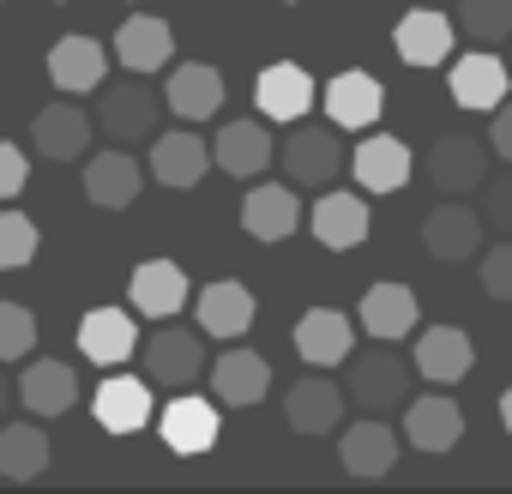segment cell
<instances>
[{
  "label": "cell",
  "instance_id": "cell-1",
  "mask_svg": "<svg viewBox=\"0 0 512 494\" xmlns=\"http://www.w3.org/2000/svg\"><path fill=\"white\" fill-rule=\"evenodd\" d=\"M139 362H145V380L151 386L181 392V386H193L205 374V332H187L175 320H157V332L139 338Z\"/></svg>",
  "mask_w": 512,
  "mask_h": 494
},
{
  "label": "cell",
  "instance_id": "cell-2",
  "mask_svg": "<svg viewBox=\"0 0 512 494\" xmlns=\"http://www.w3.org/2000/svg\"><path fill=\"white\" fill-rule=\"evenodd\" d=\"M157 91L145 85V73L133 79H103L97 85V127L115 139V145H133V139H151L157 133Z\"/></svg>",
  "mask_w": 512,
  "mask_h": 494
},
{
  "label": "cell",
  "instance_id": "cell-3",
  "mask_svg": "<svg viewBox=\"0 0 512 494\" xmlns=\"http://www.w3.org/2000/svg\"><path fill=\"white\" fill-rule=\"evenodd\" d=\"M278 157H284V175H290L296 187H326V181H338L344 163H350L338 127H308V121H290V139H284Z\"/></svg>",
  "mask_w": 512,
  "mask_h": 494
},
{
  "label": "cell",
  "instance_id": "cell-4",
  "mask_svg": "<svg viewBox=\"0 0 512 494\" xmlns=\"http://www.w3.org/2000/svg\"><path fill=\"white\" fill-rule=\"evenodd\" d=\"M344 392L362 404V410H398L410 398V362L398 350H350V374H344Z\"/></svg>",
  "mask_w": 512,
  "mask_h": 494
},
{
  "label": "cell",
  "instance_id": "cell-5",
  "mask_svg": "<svg viewBox=\"0 0 512 494\" xmlns=\"http://www.w3.org/2000/svg\"><path fill=\"white\" fill-rule=\"evenodd\" d=\"M380 115H386V85H380L374 73L350 67V73L326 79V121H332L338 133H368Z\"/></svg>",
  "mask_w": 512,
  "mask_h": 494
},
{
  "label": "cell",
  "instance_id": "cell-6",
  "mask_svg": "<svg viewBox=\"0 0 512 494\" xmlns=\"http://www.w3.org/2000/svg\"><path fill=\"white\" fill-rule=\"evenodd\" d=\"M398 452H404V446H398V428H392V422H380L374 410L338 434V458H344V470H350V476H362V482L386 476V470L398 464Z\"/></svg>",
  "mask_w": 512,
  "mask_h": 494
},
{
  "label": "cell",
  "instance_id": "cell-7",
  "mask_svg": "<svg viewBox=\"0 0 512 494\" xmlns=\"http://www.w3.org/2000/svg\"><path fill=\"white\" fill-rule=\"evenodd\" d=\"M241 229H247L253 241H290V235L302 229V199H296V187H284V181L247 187V199H241Z\"/></svg>",
  "mask_w": 512,
  "mask_h": 494
},
{
  "label": "cell",
  "instance_id": "cell-8",
  "mask_svg": "<svg viewBox=\"0 0 512 494\" xmlns=\"http://www.w3.org/2000/svg\"><path fill=\"white\" fill-rule=\"evenodd\" d=\"M145 169H151V181H163V187H199V181H205V169H211V145H205L193 127L157 133V139H151Z\"/></svg>",
  "mask_w": 512,
  "mask_h": 494
},
{
  "label": "cell",
  "instance_id": "cell-9",
  "mask_svg": "<svg viewBox=\"0 0 512 494\" xmlns=\"http://www.w3.org/2000/svg\"><path fill=\"white\" fill-rule=\"evenodd\" d=\"M344 404H350V392H344L338 380H326V368L308 374V380H296V386L284 392V416H290L296 434H332V428L344 422Z\"/></svg>",
  "mask_w": 512,
  "mask_h": 494
},
{
  "label": "cell",
  "instance_id": "cell-10",
  "mask_svg": "<svg viewBox=\"0 0 512 494\" xmlns=\"http://www.w3.org/2000/svg\"><path fill=\"white\" fill-rule=\"evenodd\" d=\"M211 163L235 181H253V175H266L272 169V133L266 121H223L217 139H211Z\"/></svg>",
  "mask_w": 512,
  "mask_h": 494
},
{
  "label": "cell",
  "instance_id": "cell-11",
  "mask_svg": "<svg viewBox=\"0 0 512 494\" xmlns=\"http://www.w3.org/2000/svg\"><path fill=\"white\" fill-rule=\"evenodd\" d=\"M193 314H199V332H205V338H247L260 308H253V290H247V284L217 278V284H205V290L193 296Z\"/></svg>",
  "mask_w": 512,
  "mask_h": 494
},
{
  "label": "cell",
  "instance_id": "cell-12",
  "mask_svg": "<svg viewBox=\"0 0 512 494\" xmlns=\"http://www.w3.org/2000/svg\"><path fill=\"white\" fill-rule=\"evenodd\" d=\"M446 91H452L458 109H470V115H494V109L506 103V61H494L488 49H476V55L452 61Z\"/></svg>",
  "mask_w": 512,
  "mask_h": 494
},
{
  "label": "cell",
  "instance_id": "cell-13",
  "mask_svg": "<svg viewBox=\"0 0 512 494\" xmlns=\"http://www.w3.org/2000/svg\"><path fill=\"white\" fill-rule=\"evenodd\" d=\"M428 181H434L440 193H470V187H482V181H488V145L470 139V133L434 139V151H428Z\"/></svg>",
  "mask_w": 512,
  "mask_h": 494
},
{
  "label": "cell",
  "instance_id": "cell-14",
  "mask_svg": "<svg viewBox=\"0 0 512 494\" xmlns=\"http://www.w3.org/2000/svg\"><path fill=\"white\" fill-rule=\"evenodd\" d=\"M470 368H476V344H470L464 326H422V338H416V374L428 386H452Z\"/></svg>",
  "mask_w": 512,
  "mask_h": 494
},
{
  "label": "cell",
  "instance_id": "cell-15",
  "mask_svg": "<svg viewBox=\"0 0 512 494\" xmlns=\"http://www.w3.org/2000/svg\"><path fill=\"white\" fill-rule=\"evenodd\" d=\"M392 49L404 67H440V61H452V19L434 7H416L392 25Z\"/></svg>",
  "mask_w": 512,
  "mask_h": 494
},
{
  "label": "cell",
  "instance_id": "cell-16",
  "mask_svg": "<svg viewBox=\"0 0 512 494\" xmlns=\"http://www.w3.org/2000/svg\"><path fill=\"white\" fill-rule=\"evenodd\" d=\"M416 314H422L416 290H404V284H368V296L356 308V326L368 338H380V344H398V338L416 332Z\"/></svg>",
  "mask_w": 512,
  "mask_h": 494
},
{
  "label": "cell",
  "instance_id": "cell-17",
  "mask_svg": "<svg viewBox=\"0 0 512 494\" xmlns=\"http://www.w3.org/2000/svg\"><path fill=\"white\" fill-rule=\"evenodd\" d=\"M350 350H356V326H350V314H338V308H314V314L296 320V356H302L308 368H338V362H350Z\"/></svg>",
  "mask_w": 512,
  "mask_h": 494
},
{
  "label": "cell",
  "instance_id": "cell-18",
  "mask_svg": "<svg viewBox=\"0 0 512 494\" xmlns=\"http://www.w3.org/2000/svg\"><path fill=\"white\" fill-rule=\"evenodd\" d=\"M253 109H260L266 121H302V115L314 109V79H308V67H296V61L266 67L260 79H253Z\"/></svg>",
  "mask_w": 512,
  "mask_h": 494
},
{
  "label": "cell",
  "instance_id": "cell-19",
  "mask_svg": "<svg viewBox=\"0 0 512 494\" xmlns=\"http://www.w3.org/2000/svg\"><path fill=\"white\" fill-rule=\"evenodd\" d=\"M308 229H314V241L320 247H356V241H368V229H374V205L362 199V193H326L314 211H308Z\"/></svg>",
  "mask_w": 512,
  "mask_h": 494
},
{
  "label": "cell",
  "instance_id": "cell-20",
  "mask_svg": "<svg viewBox=\"0 0 512 494\" xmlns=\"http://www.w3.org/2000/svg\"><path fill=\"white\" fill-rule=\"evenodd\" d=\"M79 350L97 362V368H121L127 356H139V326L127 308H91L79 320Z\"/></svg>",
  "mask_w": 512,
  "mask_h": 494
},
{
  "label": "cell",
  "instance_id": "cell-21",
  "mask_svg": "<svg viewBox=\"0 0 512 494\" xmlns=\"http://www.w3.org/2000/svg\"><path fill=\"white\" fill-rule=\"evenodd\" d=\"M91 416L97 428L109 434H139L151 422V380H133V374H109L91 398Z\"/></svg>",
  "mask_w": 512,
  "mask_h": 494
},
{
  "label": "cell",
  "instance_id": "cell-22",
  "mask_svg": "<svg viewBox=\"0 0 512 494\" xmlns=\"http://www.w3.org/2000/svg\"><path fill=\"white\" fill-rule=\"evenodd\" d=\"M211 392L229 404V410H247V404H260L272 392V362L260 350H223L217 368H211Z\"/></svg>",
  "mask_w": 512,
  "mask_h": 494
},
{
  "label": "cell",
  "instance_id": "cell-23",
  "mask_svg": "<svg viewBox=\"0 0 512 494\" xmlns=\"http://www.w3.org/2000/svg\"><path fill=\"white\" fill-rule=\"evenodd\" d=\"M175 55V31L157 19V13H133L121 31H115V61L127 73H163Z\"/></svg>",
  "mask_w": 512,
  "mask_h": 494
},
{
  "label": "cell",
  "instance_id": "cell-24",
  "mask_svg": "<svg viewBox=\"0 0 512 494\" xmlns=\"http://www.w3.org/2000/svg\"><path fill=\"white\" fill-rule=\"evenodd\" d=\"M49 79H55V91H67V97L97 91V85L109 79V49H103L97 37H61V43L49 49Z\"/></svg>",
  "mask_w": 512,
  "mask_h": 494
},
{
  "label": "cell",
  "instance_id": "cell-25",
  "mask_svg": "<svg viewBox=\"0 0 512 494\" xmlns=\"http://www.w3.org/2000/svg\"><path fill=\"white\" fill-rule=\"evenodd\" d=\"M223 97H229V85H223V73H217V67H205V61L175 67V73H169V85H163V103H169L181 121H211V115L223 109Z\"/></svg>",
  "mask_w": 512,
  "mask_h": 494
},
{
  "label": "cell",
  "instance_id": "cell-26",
  "mask_svg": "<svg viewBox=\"0 0 512 494\" xmlns=\"http://www.w3.org/2000/svg\"><path fill=\"white\" fill-rule=\"evenodd\" d=\"M91 127H97V121H91L79 103H49V109H37V121H31V145H37L43 157H55V163H73V157H85Z\"/></svg>",
  "mask_w": 512,
  "mask_h": 494
},
{
  "label": "cell",
  "instance_id": "cell-27",
  "mask_svg": "<svg viewBox=\"0 0 512 494\" xmlns=\"http://www.w3.org/2000/svg\"><path fill=\"white\" fill-rule=\"evenodd\" d=\"M350 175L362 181V193H398V187L410 181V151H404V139L368 133V139L350 151Z\"/></svg>",
  "mask_w": 512,
  "mask_h": 494
},
{
  "label": "cell",
  "instance_id": "cell-28",
  "mask_svg": "<svg viewBox=\"0 0 512 494\" xmlns=\"http://www.w3.org/2000/svg\"><path fill=\"white\" fill-rule=\"evenodd\" d=\"M187 302H193V284H187V272L175 260H145L133 272V308L145 320H175Z\"/></svg>",
  "mask_w": 512,
  "mask_h": 494
},
{
  "label": "cell",
  "instance_id": "cell-29",
  "mask_svg": "<svg viewBox=\"0 0 512 494\" xmlns=\"http://www.w3.org/2000/svg\"><path fill=\"white\" fill-rule=\"evenodd\" d=\"M157 428H163V446L175 458H199V452L217 446V404L211 398H169Z\"/></svg>",
  "mask_w": 512,
  "mask_h": 494
},
{
  "label": "cell",
  "instance_id": "cell-30",
  "mask_svg": "<svg viewBox=\"0 0 512 494\" xmlns=\"http://www.w3.org/2000/svg\"><path fill=\"white\" fill-rule=\"evenodd\" d=\"M458 434H464V410H458L452 398H440V392L410 398V410H404V440H410L416 452H452Z\"/></svg>",
  "mask_w": 512,
  "mask_h": 494
},
{
  "label": "cell",
  "instance_id": "cell-31",
  "mask_svg": "<svg viewBox=\"0 0 512 494\" xmlns=\"http://www.w3.org/2000/svg\"><path fill=\"white\" fill-rule=\"evenodd\" d=\"M139 187H145V169H139V157H127L121 145L85 163V193H91V205H103V211H127V205L139 199Z\"/></svg>",
  "mask_w": 512,
  "mask_h": 494
},
{
  "label": "cell",
  "instance_id": "cell-32",
  "mask_svg": "<svg viewBox=\"0 0 512 494\" xmlns=\"http://www.w3.org/2000/svg\"><path fill=\"white\" fill-rule=\"evenodd\" d=\"M422 247L434 260H470L482 247V217L470 205H434L422 223Z\"/></svg>",
  "mask_w": 512,
  "mask_h": 494
},
{
  "label": "cell",
  "instance_id": "cell-33",
  "mask_svg": "<svg viewBox=\"0 0 512 494\" xmlns=\"http://www.w3.org/2000/svg\"><path fill=\"white\" fill-rule=\"evenodd\" d=\"M73 398H79V380H73V368H67V362L37 356V362L19 374V404H25L31 416H67V410H73Z\"/></svg>",
  "mask_w": 512,
  "mask_h": 494
},
{
  "label": "cell",
  "instance_id": "cell-34",
  "mask_svg": "<svg viewBox=\"0 0 512 494\" xmlns=\"http://www.w3.org/2000/svg\"><path fill=\"white\" fill-rule=\"evenodd\" d=\"M49 470V434L37 422H0V476L31 482Z\"/></svg>",
  "mask_w": 512,
  "mask_h": 494
},
{
  "label": "cell",
  "instance_id": "cell-35",
  "mask_svg": "<svg viewBox=\"0 0 512 494\" xmlns=\"http://www.w3.org/2000/svg\"><path fill=\"white\" fill-rule=\"evenodd\" d=\"M37 247H43V229L25 211L0 205V272H25L37 260Z\"/></svg>",
  "mask_w": 512,
  "mask_h": 494
},
{
  "label": "cell",
  "instance_id": "cell-36",
  "mask_svg": "<svg viewBox=\"0 0 512 494\" xmlns=\"http://www.w3.org/2000/svg\"><path fill=\"white\" fill-rule=\"evenodd\" d=\"M37 350V314L25 302H0V362H25Z\"/></svg>",
  "mask_w": 512,
  "mask_h": 494
},
{
  "label": "cell",
  "instance_id": "cell-37",
  "mask_svg": "<svg viewBox=\"0 0 512 494\" xmlns=\"http://www.w3.org/2000/svg\"><path fill=\"white\" fill-rule=\"evenodd\" d=\"M464 31L476 43H506L512 37V0H464Z\"/></svg>",
  "mask_w": 512,
  "mask_h": 494
},
{
  "label": "cell",
  "instance_id": "cell-38",
  "mask_svg": "<svg viewBox=\"0 0 512 494\" xmlns=\"http://www.w3.org/2000/svg\"><path fill=\"white\" fill-rule=\"evenodd\" d=\"M482 223H494L500 235H512V163H506V175L482 181Z\"/></svg>",
  "mask_w": 512,
  "mask_h": 494
},
{
  "label": "cell",
  "instance_id": "cell-39",
  "mask_svg": "<svg viewBox=\"0 0 512 494\" xmlns=\"http://www.w3.org/2000/svg\"><path fill=\"white\" fill-rule=\"evenodd\" d=\"M482 290H488L494 302H512V235L482 254Z\"/></svg>",
  "mask_w": 512,
  "mask_h": 494
},
{
  "label": "cell",
  "instance_id": "cell-40",
  "mask_svg": "<svg viewBox=\"0 0 512 494\" xmlns=\"http://www.w3.org/2000/svg\"><path fill=\"white\" fill-rule=\"evenodd\" d=\"M25 181H31V157H25L13 139H0V205L19 199V193H25Z\"/></svg>",
  "mask_w": 512,
  "mask_h": 494
},
{
  "label": "cell",
  "instance_id": "cell-41",
  "mask_svg": "<svg viewBox=\"0 0 512 494\" xmlns=\"http://www.w3.org/2000/svg\"><path fill=\"white\" fill-rule=\"evenodd\" d=\"M488 151L512 163V109H506V103L494 109V127H488Z\"/></svg>",
  "mask_w": 512,
  "mask_h": 494
},
{
  "label": "cell",
  "instance_id": "cell-42",
  "mask_svg": "<svg viewBox=\"0 0 512 494\" xmlns=\"http://www.w3.org/2000/svg\"><path fill=\"white\" fill-rule=\"evenodd\" d=\"M0 368H7V362H0ZM13 392H19V386H13L7 374H0V416H7V404H13Z\"/></svg>",
  "mask_w": 512,
  "mask_h": 494
},
{
  "label": "cell",
  "instance_id": "cell-43",
  "mask_svg": "<svg viewBox=\"0 0 512 494\" xmlns=\"http://www.w3.org/2000/svg\"><path fill=\"white\" fill-rule=\"evenodd\" d=\"M500 422H506V428H512V386H506V392H500Z\"/></svg>",
  "mask_w": 512,
  "mask_h": 494
}]
</instances>
